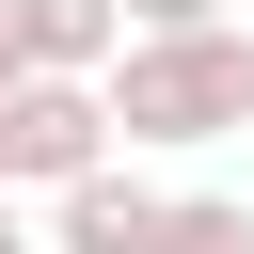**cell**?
<instances>
[{"label":"cell","instance_id":"52a82bcc","mask_svg":"<svg viewBox=\"0 0 254 254\" xmlns=\"http://www.w3.org/2000/svg\"><path fill=\"white\" fill-rule=\"evenodd\" d=\"M0 79H16V0H0Z\"/></svg>","mask_w":254,"mask_h":254},{"label":"cell","instance_id":"8992f818","mask_svg":"<svg viewBox=\"0 0 254 254\" xmlns=\"http://www.w3.org/2000/svg\"><path fill=\"white\" fill-rule=\"evenodd\" d=\"M0 254H32V222H16V190H0Z\"/></svg>","mask_w":254,"mask_h":254},{"label":"cell","instance_id":"277c9868","mask_svg":"<svg viewBox=\"0 0 254 254\" xmlns=\"http://www.w3.org/2000/svg\"><path fill=\"white\" fill-rule=\"evenodd\" d=\"M127 48V0H16V64H64V79H95Z\"/></svg>","mask_w":254,"mask_h":254},{"label":"cell","instance_id":"5b68a950","mask_svg":"<svg viewBox=\"0 0 254 254\" xmlns=\"http://www.w3.org/2000/svg\"><path fill=\"white\" fill-rule=\"evenodd\" d=\"M175 16H222V0H127V32H175Z\"/></svg>","mask_w":254,"mask_h":254},{"label":"cell","instance_id":"7a4b0ae2","mask_svg":"<svg viewBox=\"0 0 254 254\" xmlns=\"http://www.w3.org/2000/svg\"><path fill=\"white\" fill-rule=\"evenodd\" d=\"M79 159H111V111H95V79H64V64H16V79H0V190H64Z\"/></svg>","mask_w":254,"mask_h":254},{"label":"cell","instance_id":"6da1fadb","mask_svg":"<svg viewBox=\"0 0 254 254\" xmlns=\"http://www.w3.org/2000/svg\"><path fill=\"white\" fill-rule=\"evenodd\" d=\"M95 111L127 159H190V143H238L254 127V32L238 16H175V32H127L95 64Z\"/></svg>","mask_w":254,"mask_h":254},{"label":"cell","instance_id":"3957f363","mask_svg":"<svg viewBox=\"0 0 254 254\" xmlns=\"http://www.w3.org/2000/svg\"><path fill=\"white\" fill-rule=\"evenodd\" d=\"M159 206H175V190H143L127 159H79V175L48 190V254H159Z\"/></svg>","mask_w":254,"mask_h":254}]
</instances>
